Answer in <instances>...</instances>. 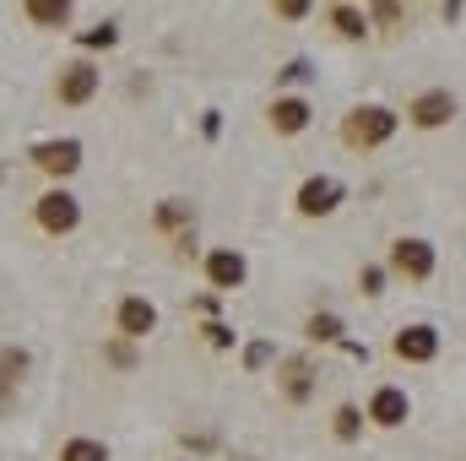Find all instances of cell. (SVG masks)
Instances as JSON below:
<instances>
[{
    "mask_svg": "<svg viewBox=\"0 0 466 461\" xmlns=\"http://www.w3.org/2000/svg\"><path fill=\"white\" fill-rule=\"evenodd\" d=\"M407 115H412V125H423V130H434V125H445V119L456 115V98H451L445 87H434V93H423V98H418V104H412Z\"/></svg>",
    "mask_w": 466,
    "mask_h": 461,
    "instance_id": "obj_6",
    "label": "cell"
},
{
    "mask_svg": "<svg viewBox=\"0 0 466 461\" xmlns=\"http://www.w3.org/2000/svg\"><path fill=\"white\" fill-rule=\"evenodd\" d=\"M390 130H396V115H390V109H380V104L352 109L348 125H342L348 147H380V141H390Z\"/></svg>",
    "mask_w": 466,
    "mask_h": 461,
    "instance_id": "obj_1",
    "label": "cell"
},
{
    "mask_svg": "<svg viewBox=\"0 0 466 461\" xmlns=\"http://www.w3.org/2000/svg\"><path fill=\"white\" fill-rule=\"evenodd\" d=\"M390 266H396L401 277H412V282H423V277L434 271V250H429L423 239H401V244L390 250Z\"/></svg>",
    "mask_w": 466,
    "mask_h": 461,
    "instance_id": "obj_2",
    "label": "cell"
},
{
    "mask_svg": "<svg viewBox=\"0 0 466 461\" xmlns=\"http://www.w3.org/2000/svg\"><path fill=\"white\" fill-rule=\"evenodd\" d=\"M374 22H401V5H374Z\"/></svg>",
    "mask_w": 466,
    "mask_h": 461,
    "instance_id": "obj_20",
    "label": "cell"
},
{
    "mask_svg": "<svg viewBox=\"0 0 466 461\" xmlns=\"http://www.w3.org/2000/svg\"><path fill=\"white\" fill-rule=\"evenodd\" d=\"M331 22H337V33H348V38L363 33V11H352V5H337V11H331Z\"/></svg>",
    "mask_w": 466,
    "mask_h": 461,
    "instance_id": "obj_17",
    "label": "cell"
},
{
    "mask_svg": "<svg viewBox=\"0 0 466 461\" xmlns=\"http://www.w3.org/2000/svg\"><path fill=\"white\" fill-rule=\"evenodd\" d=\"M369 418H374V424H385V429H396V424L407 418V391H396V385L374 391V402H369Z\"/></svg>",
    "mask_w": 466,
    "mask_h": 461,
    "instance_id": "obj_9",
    "label": "cell"
},
{
    "mask_svg": "<svg viewBox=\"0 0 466 461\" xmlns=\"http://www.w3.org/2000/svg\"><path fill=\"white\" fill-rule=\"evenodd\" d=\"M337 435H342V440L358 435V407H337Z\"/></svg>",
    "mask_w": 466,
    "mask_h": 461,
    "instance_id": "obj_18",
    "label": "cell"
},
{
    "mask_svg": "<svg viewBox=\"0 0 466 461\" xmlns=\"http://www.w3.org/2000/svg\"><path fill=\"white\" fill-rule=\"evenodd\" d=\"M271 125H277L282 136L304 130V125H309V104H299V98H277V104H271Z\"/></svg>",
    "mask_w": 466,
    "mask_h": 461,
    "instance_id": "obj_12",
    "label": "cell"
},
{
    "mask_svg": "<svg viewBox=\"0 0 466 461\" xmlns=\"http://www.w3.org/2000/svg\"><path fill=\"white\" fill-rule=\"evenodd\" d=\"M33 163H38L44 174H71V169L82 163V147H76V141H44V147L33 152Z\"/></svg>",
    "mask_w": 466,
    "mask_h": 461,
    "instance_id": "obj_7",
    "label": "cell"
},
{
    "mask_svg": "<svg viewBox=\"0 0 466 461\" xmlns=\"http://www.w3.org/2000/svg\"><path fill=\"white\" fill-rule=\"evenodd\" d=\"M16 369H27V353H0V380H16Z\"/></svg>",
    "mask_w": 466,
    "mask_h": 461,
    "instance_id": "obj_19",
    "label": "cell"
},
{
    "mask_svg": "<svg viewBox=\"0 0 466 461\" xmlns=\"http://www.w3.org/2000/svg\"><path fill=\"white\" fill-rule=\"evenodd\" d=\"M27 16H33V22H66V16H71V5H66V0H33V5H27Z\"/></svg>",
    "mask_w": 466,
    "mask_h": 461,
    "instance_id": "obj_14",
    "label": "cell"
},
{
    "mask_svg": "<svg viewBox=\"0 0 466 461\" xmlns=\"http://www.w3.org/2000/svg\"><path fill=\"white\" fill-rule=\"evenodd\" d=\"M358 282H363V293H380V271H374V266H363V277H358Z\"/></svg>",
    "mask_w": 466,
    "mask_h": 461,
    "instance_id": "obj_21",
    "label": "cell"
},
{
    "mask_svg": "<svg viewBox=\"0 0 466 461\" xmlns=\"http://www.w3.org/2000/svg\"><path fill=\"white\" fill-rule=\"evenodd\" d=\"M207 277H212L218 288H238V282H244V255H233V250H218V255L207 261Z\"/></svg>",
    "mask_w": 466,
    "mask_h": 461,
    "instance_id": "obj_11",
    "label": "cell"
},
{
    "mask_svg": "<svg viewBox=\"0 0 466 461\" xmlns=\"http://www.w3.org/2000/svg\"><path fill=\"white\" fill-rule=\"evenodd\" d=\"M38 223L49 233H71L76 229V201H71L66 190H49V196L38 201Z\"/></svg>",
    "mask_w": 466,
    "mask_h": 461,
    "instance_id": "obj_4",
    "label": "cell"
},
{
    "mask_svg": "<svg viewBox=\"0 0 466 461\" xmlns=\"http://www.w3.org/2000/svg\"><path fill=\"white\" fill-rule=\"evenodd\" d=\"M152 326H157V310H152L147 299H125V304H119V332H125V337H147Z\"/></svg>",
    "mask_w": 466,
    "mask_h": 461,
    "instance_id": "obj_10",
    "label": "cell"
},
{
    "mask_svg": "<svg viewBox=\"0 0 466 461\" xmlns=\"http://www.w3.org/2000/svg\"><path fill=\"white\" fill-rule=\"evenodd\" d=\"M93 93H98V71H93L87 60L66 66V77H60V104H87Z\"/></svg>",
    "mask_w": 466,
    "mask_h": 461,
    "instance_id": "obj_5",
    "label": "cell"
},
{
    "mask_svg": "<svg viewBox=\"0 0 466 461\" xmlns=\"http://www.w3.org/2000/svg\"><path fill=\"white\" fill-rule=\"evenodd\" d=\"M60 461H109V451H104L98 440H71V446L60 451Z\"/></svg>",
    "mask_w": 466,
    "mask_h": 461,
    "instance_id": "obj_13",
    "label": "cell"
},
{
    "mask_svg": "<svg viewBox=\"0 0 466 461\" xmlns=\"http://www.w3.org/2000/svg\"><path fill=\"white\" fill-rule=\"evenodd\" d=\"M309 337H315V343H337V337H342V321H337V315H315V321H309Z\"/></svg>",
    "mask_w": 466,
    "mask_h": 461,
    "instance_id": "obj_15",
    "label": "cell"
},
{
    "mask_svg": "<svg viewBox=\"0 0 466 461\" xmlns=\"http://www.w3.org/2000/svg\"><path fill=\"white\" fill-rule=\"evenodd\" d=\"M434 347H440V337H434L429 326H407V332H396V358L429 364V358H434Z\"/></svg>",
    "mask_w": 466,
    "mask_h": 461,
    "instance_id": "obj_8",
    "label": "cell"
},
{
    "mask_svg": "<svg viewBox=\"0 0 466 461\" xmlns=\"http://www.w3.org/2000/svg\"><path fill=\"white\" fill-rule=\"evenodd\" d=\"M337 201H342V185L337 179H309L299 190V212L304 218H326V212H337Z\"/></svg>",
    "mask_w": 466,
    "mask_h": 461,
    "instance_id": "obj_3",
    "label": "cell"
},
{
    "mask_svg": "<svg viewBox=\"0 0 466 461\" xmlns=\"http://www.w3.org/2000/svg\"><path fill=\"white\" fill-rule=\"evenodd\" d=\"M282 385H288L293 402H304V396H309V369H304V364H288V380H282Z\"/></svg>",
    "mask_w": 466,
    "mask_h": 461,
    "instance_id": "obj_16",
    "label": "cell"
}]
</instances>
